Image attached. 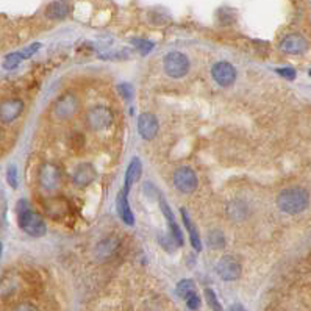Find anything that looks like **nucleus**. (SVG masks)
<instances>
[{"label": "nucleus", "instance_id": "obj_1", "mask_svg": "<svg viewBox=\"0 0 311 311\" xmlns=\"http://www.w3.org/2000/svg\"><path fill=\"white\" fill-rule=\"evenodd\" d=\"M18 224L22 232L33 236V238H41L47 233V225L44 219L38 213H35L25 201H20L18 203Z\"/></svg>", "mask_w": 311, "mask_h": 311}, {"label": "nucleus", "instance_id": "obj_2", "mask_svg": "<svg viewBox=\"0 0 311 311\" xmlns=\"http://www.w3.org/2000/svg\"><path fill=\"white\" fill-rule=\"evenodd\" d=\"M277 205L286 214H300L308 208L310 194L303 188H288L278 194Z\"/></svg>", "mask_w": 311, "mask_h": 311}, {"label": "nucleus", "instance_id": "obj_3", "mask_svg": "<svg viewBox=\"0 0 311 311\" xmlns=\"http://www.w3.org/2000/svg\"><path fill=\"white\" fill-rule=\"evenodd\" d=\"M80 110V100L75 92H64L56 99L54 105V114L56 119L60 121H68L72 119L73 116L78 113Z\"/></svg>", "mask_w": 311, "mask_h": 311}, {"label": "nucleus", "instance_id": "obj_4", "mask_svg": "<svg viewBox=\"0 0 311 311\" xmlns=\"http://www.w3.org/2000/svg\"><path fill=\"white\" fill-rule=\"evenodd\" d=\"M114 121V113L107 105H95L86 113V124L91 130H105Z\"/></svg>", "mask_w": 311, "mask_h": 311}, {"label": "nucleus", "instance_id": "obj_5", "mask_svg": "<svg viewBox=\"0 0 311 311\" xmlns=\"http://www.w3.org/2000/svg\"><path fill=\"white\" fill-rule=\"evenodd\" d=\"M163 64H165V72L172 78H182L189 72V60L182 52H169Z\"/></svg>", "mask_w": 311, "mask_h": 311}, {"label": "nucleus", "instance_id": "obj_6", "mask_svg": "<svg viewBox=\"0 0 311 311\" xmlns=\"http://www.w3.org/2000/svg\"><path fill=\"white\" fill-rule=\"evenodd\" d=\"M174 186L179 189L182 194H191L199 186V179L194 169L189 166H182L174 172Z\"/></svg>", "mask_w": 311, "mask_h": 311}, {"label": "nucleus", "instance_id": "obj_7", "mask_svg": "<svg viewBox=\"0 0 311 311\" xmlns=\"http://www.w3.org/2000/svg\"><path fill=\"white\" fill-rule=\"evenodd\" d=\"M216 271H218V275L224 281H235L241 277L242 266L236 256L225 255L219 260V263L216 266Z\"/></svg>", "mask_w": 311, "mask_h": 311}, {"label": "nucleus", "instance_id": "obj_8", "mask_svg": "<svg viewBox=\"0 0 311 311\" xmlns=\"http://www.w3.org/2000/svg\"><path fill=\"white\" fill-rule=\"evenodd\" d=\"M63 182V175L60 167L55 165H42L39 169V184L44 191H56Z\"/></svg>", "mask_w": 311, "mask_h": 311}, {"label": "nucleus", "instance_id": "obj_9", "mask_svg": "<svg viewBox=\"0 0 311 311\" xmlns=\"http://www.w3.org/2000/svg\"><path fill=\"white\" fill-rule=\"evenodd\" d=\"M211 75L219 86L228 88V86H232L236 80V69L230 63L219 61L211 68Z\"/></svg>", "mask_w": 311, "mask_h": 311}, {"label": "nucleus", "instance_id": "obj_10", "mask_svg": "<svg viewBox=\"0 0 311 311\" xmlns=\"http://www.w3.org/2000/svg\"><path fill=\"white\" fill-rule=\"evenodd\" d=\"M121 246V241L117 236L114 235H110L107 238H103L97 246H95V258H97L99 261H107L110 258H113L116 255V252L119 250Z\"/></svg>", "mask_w": 311, "mask_h": 311}, {"label": "nucleus", "instance_id": "obj_11", "mask_svg": "<svg viewBox=\"0 0 311 311\" xmlns=\"http://www.w3.org/2000/svg\"><path fill=\"white\" fill-rule=\"evenodd\" d=\"M158 128H160L158 119L157 116H153L152 113H143L138 117V131L143 139L152 141L157 136Z\"/></svg>", "mask_w": 311, "mask_h": 311}, {"label": "nucleus", "instance_id": "obj_12", "mask_svg": "<svg viewBox=\"0 0 311 311\" xmlns=\"http://www.w3.org/2000/svg\"><path fill=\"white\" fill-rule=\"evenodd\" d=\"M24 111V102L20 99H8L0 103V121L3 124H11Z\"/></svg>", "mask_w": 311, "mask_h": 311}, {"label": "nucleus", "instance_id": "obj_13", "mask_svg": "<svg viewBox=\"0 0 311 311\" xmlns=\"http://www.w3.org/2000/svg\"><path fill=\"white\" fill-rule=\"evenodd\" d=\"M280 49L288 55H300L308 49V41L299 33H291L283 38Z\"/></svg>", "mask_w": 311, "mask_h": 311}, {"label": "nucleus", "instance_id": "obj_14", "mask_svg": "<svg viewBox=\"0 0 311 311\" xmlns=\"http://www.w3.org/2000/svg\"><path fill=\"white\" fill-rule=\"evenodd\" d=\"M97 179V171L91 163H83L80 165L72 174V182L77 184L78 188H86L90 186L94 180Z\"/></svg>", "mask_w": 311, "mask_h": 311}, {"label": "nucleus", "instance_id": "obj_15", "mask_svg": "<svg viewBox=\"0 0 311 311\" xmlns=\"http://www.w3.org/2000/svg\"><path fill=\"white\" fill-rule=\"evenodd\" d=\"M72 10L69 0H55L46 8V16L54 20H61L69 16Z\"/></svg>", "mask_w": 311, "mask_h": 311}, {"label": "nucleus", "instance_id": "obj_16", "mask_svg": "<svg viewBox=\"0 0 311 311\" xmlns=\"http://www.w3.org/2000/svg\"><path fill=\"white\" fill-rule=\"evenodd\" d=\"M116 206H117V213H119L121 219L125 222V224L127 225L135 224V216H133V213H131V208L128 205V197H127V192L125 191H121L119 194H117Z\"/></svg>", "mask_w": 311, "mask_h": 311}, {"label": "nucleus", "instance_id": "obj_17", "mask_svg": "<svg viewBox=\"0 0 311 311\" xmlns=\"http://www.w3.org/2000/svg\"><path fill=\"white\" fill-rule=\"evenodd\" d=\"M141 174H143V165H141V160L133 158L130 161L127 171H125V188H124L125 192H128L133 184L141 179Z\"/></svg>", "mask_w": 311, "mask_h": 311}, {"label": "nucleus", "instance_id": "obj_18", "mask_svg": "<svg viewBox=\"0 0 311 311\" xmlns=\"http://www.w3.org/2000/svg\"><path fill=\"white\" fill-rule=\"evenodd\" d=\"M249 205L242 201H233L227 205V214L228 218L235 222H241V220H246L249 218Z\"/></svg>", "mask_w": 311, "mask_h": 311}, {"label": "nucleus", "instance_id": "obj_19", "mask_svg": "<svg viewBox=\"0 0 311 311\" xmlns=\"http://www.w3.org/2000/svg\"><path fill=\"white\" fill-rule=\"evenodd\" d=\"M180 213H182L183 224H184V227H186V230H188V233H189V239H191L192 247H194V249L199 252V250L202 249L201 235H199L197 228H196V225H194V222L191 220V218H189V214L186 213V210H184V208H182V210H180Z\"/></svg>", "mask_w": 311, "mask_h": 311}, {"label": "nucleus", "instance_id": "obj_20", "mask_svg": "<svg viewBox=\"0 0 311 311\" xmlns=\"http://www.w3.org/2000/svg\"><path fill=\"white\" fill-rule=\"evenodd\" d=\"M46 210L52 218H61L68 213V202L64 199H54L46 203Z\"/></svg>", "mask_w": 311, "mask_h": 311}, {"label": "nucleus", "instance_id": "obj_21", "mask_svg": "<svg viewBox=\"0 0 311 311\" xmlns=\"http://www.w3.org/2000/svg\"><path fill=\"white\" fill-rule=\"evenodd\" d=\"M177 294L180 295L182 299H189L192 294H196V283L192 280L184 278L182 280L179 285H177Z\"/></svg>", "mask_w": 311, "mask_h": 311}, {"label": "nucleus", "instance_id": "obj_22", "mask_svg": "<svg viewBox=\"0 0 311 311\" xmlns=\"http://www.w3.org/2000/svg\"><path fill=\"white\" fill-rule=\"evenodd\" d=\"M206 242H208V246L211 249H222L225 246V236L220 230H211L206 236Z\"/></svg>", "mask_w": 311, "mask_h": 311}, {"label": "nucleus", "instance_id": "obj_23", "mask_svg": "<svg viewBox=\"0 0 311 311\" xmlns=\"http://www.w3.org/2000/svg\"><path fill=\"white\" fill-rule=\"evenodd\" d=\"M205 294V300L206 303H208V307L213 310V311H222V305H220V302L218 299V295L216 293H214L211 288H206V290L203 291Z\"/></svg>", "mask_w": 311, "mask_h": 311}, {"label": "nucleus", "instance_id": "obj_24", "mask_svg": "<svg viewBox=\"0 0 311 311\" xmlns=\"http://www.w3.org/2000/svg\"><path fill=\"white\" fill-rule=\"evenodd\" d=\"M22 60H24V56H22V52H14V54H10L3 60V68L6 71L14 69V68H18V66L20 64Z\"/></svg>", "mask_w": 311, "mask_h": 311}, {"label": "nucleus", "instance_id": "obj_25", "mask_svg": "<svg viewBox=\"0 0 311 311\" xmlns=\"http://www.w3.org/2000/svg\"><path fill=\"white\" fill-rule=\"evenodd\" d=\"M131 44L136 47V50L139 52L141 55H149L152 49H153V42L147 41V39H139V38H135L131 39Z\"/></svg>", "mask_w": 311, "mask_h": 311}, {"label": "nucleus", "instance_id": "obj_26", "mask_svg": "<svg viewBox=\"0 0 311 311\" xmlns=\"http://www.w3.org/2000/svg\"><path fill=\"white\" fill-rule=\"evenodd\" d=\"M169 228H171V236H172V239L175 241L177 247H182L183 242H184V238H183V233H182V230H180L179 224H177L175 220L169 222Z\"/></svg>", "mask_w": 311, "mask_h": 311}, {"label": "nucleus", "instance_id": "obj_27", "mask_svg": "<svg viewBox=\"0 0 311 311\" xmlns=\"http://www.w3.org/2000/svg\"><path fill=\"white\" fill-rule=\"evenodd\" d=\"M218 19L222 25H228V24H233L235 22V11L230 8H220L218 11Z\"/></svg>", "mask_w": 311, "mask_h": 311}, {"label": "nucleus", "instance_id": "obj_28", "mask_svg": "<svg viewBox=\"0 0 311 311\" xmlns=\"http://www.w3.org/2000/svg\"><path fill=\"white\" fill-rule=\"evenodd\" d=\"M71 147L75 152H80L81 149L85 147V136H83V133H80V131H75L73 135L71 136Z\"/></svg>", "mask_w": 311, "mask_h": 311}, {"label": "nucleus", "instance_id": "obj_29", "mask_svg": "<svg viewBox=\"0 0 311 311\" xmlns=\"http://www.w3.org/2000/svg\"><path fill=\"white\" fill-rule=\"evenodd\" d=\"M6 180H8L11 188L18 186V169H16V166L8 167V171H6Z\"/></svg>", "mask_w": 311, "mask_h": 311}, {"label": "nucleus", "instance_id": "obj_30", "mask_svg": "<svg viewBox=\"0 0 311 311\" xmlns=\"http://www.w3.org/2000/svg\"><path fill=\"white\" fill-rule=\"evenodd\" d=\"M117 90H119L121 95H122L125 100H131V97H133V88H131V85L122 83V85L117 86Z\"/></svg>", "mask_w": 311, "mask_h": 311}, {"label": "nucleus", "instance_id": "obj_31", "mask_svg": "<svg viewBox=\"0 0 311 311\" xmlns=\"http://www.w3.org/2000/svg\"><path fill=\"white\" fill-rule=\"evenodd\" d=\"M39 49H41V44L39 42H35V44H32V46H28L27 49L20 50V52H22V56H24V60H27V58L33 56Z\"/></svg>", "mask_w": 311, "mask_h": 311}, {"label": "nucleus", "instance_id": "obj_32", "mask_svg": "<svg viewBox=\"0 0 311 311\" xmlns=\"http://www.w3.org/2000/svg\"><path fill=\"white\" fill-rule=\"evenodd\" d=\"M186 305H188V308L192 310V311H197L199 308H201V297L197 295V293L192 294L189 299H186Z\"/></svg>", "mask_w": 311, "mask_h": 311}, {"label": "nucleus", "instance_id": "obj_33", "mask_svg": "<svg viewBox=\"0 0 311 311\" xmlns=\"http://www.w3.org/2000/svg\"><path fill=\"white\" fill-rule=\"evenodd\" d=\"M277 73H278V75L283 77V78H286V80H294V78H295V71L291 69V68L277 69Z\"/></svg>", "mask_w": 311, "mask_h": 311}, {"label": "nucleus", "instance_id": "obj_34", "mask_svg": "<svg viewBox=\"0 0 311 311\" xmlns=\"http://www.w3.org/2000/svg\"><path fill=\"white\" fill-rule=\"evenodd\" d=\"M13 311H38V308H36L35 305H32V303H28V302H22Z\"/></svg>", "mask_w": 311, "mask_h": 311}, {"label": "nucleus", "instance_id": "obj_35", "mask_svg": "<svg viewBox=\"0 0 311 311\" xmlns=\"http://www.w3.org/2000/svg\"><path fill=\"white\" fill-rule=\"evenodd\" d=\"M230 311H247L246 308H244L241 303H235V305H232Z\"/></svg>", "mask_w": 311, "mask_h": 311}, {"label": "nucleus", "instance_id": "obj_36", "mask_svg": "<svg viewBox=\"0 0 311 311\" xmlns=\"http://www.w3.org/2000/svg\"><path fill=\"white\" fill-rule=\"evenodd\" d=\"M0 254H2V244H0Z\"/></svg>", "mask_w": 311, "mask_h": 311}, {"label": "nucleus", "instance_id": "obj_37", "mask_svg": "<svg viewBox=\"0 0 311 311\" xmlns=\"http://www.w3.org/2000/svg\"><path fill=\"white\" fill-rule=\"evenodd\" d=\"M0 136H2V131H0Z\"/></svg>", "mask_w": 311, "mask_h": 311}, {"label": "nucleus", "instance_id": "obj_38", "mask_svg": "<svg viewBox=\"0 0 311 311\" xmlns=\"http://www.w3.org/2000/svg\"><path fill=\"white\" fill-rule=\"evenodd\" d=\"M310 75H311V71H310Z\"/></svg>", "mask_w": 311, "mask_h": 311}]
</instances>
